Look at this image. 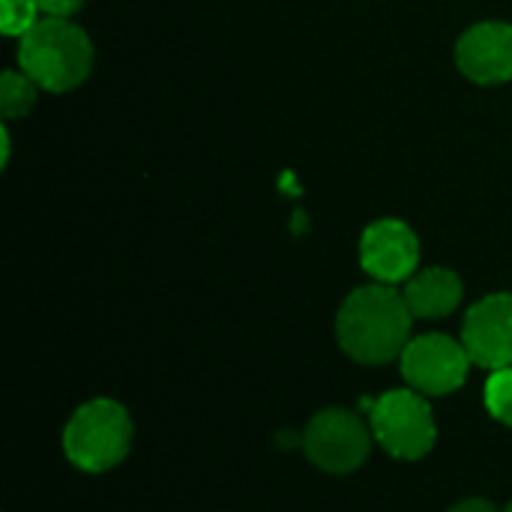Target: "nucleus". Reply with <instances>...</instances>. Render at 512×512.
I'll return each mask as SVG.
<instances>
[{"label": "nucleus", "instance_id": "7ed1b4c3", "mask_svg": "<svg viewBox=\"0 0 512 512\" xmlns=\"http://www.w3.org/2000/svg\"><path fill=\"white\" fill-rule=\"evenodd\" d=\"M132 447L129 411L114 399H93L81 405L63 429V453L84 474H105L117 468Z\"/></svg>", "mask_w": 512, "mask_h": 512}, {"label": "nucleus", "instance_id": "dca6fc26", "mask_svg": "<svg viewBox=\"0 0 512 512\" xmlns=\"http://www.w3.org/2000/svg\"><path fill=\"white\" fill-rule=\"evenodd\" d=\"M504 512H512V501H510V507H507V510H504Z\"/></svg>", "mask_w": 512, "mask_h": 512}, {"label": "nucleus", "instance_id": "2eb2a0df", "mask_svg": "<svg viewBox=\"0 0 512 512\" xmlns=\"http://www.w3.org/2000/svg\"><path fill=\"white\" fill-rule=\"evenodd\" d=\"M450 512H501L492 501H483V498H468L462 504H456Z\"/></svg>", "mask_w": 512, "mask_h": 512}, {"label": "nucleus", "instance_id": "f8f14e48", "mask_svg": "<svg viewBox=\"0 0 512 512\" xmlns=\"http://www.w3.org/2000/svg\"><path fill=\"white\" fill-rule=\"evenodd\" d=\"M486 408L498 423L512 426V366L489 375V381H486Z\"/></svg>", "mask_w": 512, "mask_h": 512}, {"label": "nucleus", "instance_id": "f03ea898", "mask_svg": "<svg viewBox=\"0 0 512 512\" xmlns=\"http://www.w3.org/2000/svg\"><path fill=\"white\" fill-rule=\"evenodd\" d=\"M18 69L27 72L39 90L69 93L81 87L93 69V42L69 18L42 15L18 39Z\"/></svg>", "mask_w": 512, "mask_h": 512}, {"label": "nucleus", "instance_id": "423d86ee", "mask_svg": "<svg viewBox=\"0 0 512 512\" xmlns=\"http://www.w3.org/2000/svg\"><path fill=\"white\" fill-rule=\"evenodd\" d=\"M402 378L411 390L423 396H447L465 387L474 360L468 357L462 339L444 333H426L408 342L399 357Z\"/></svg>", "mask_w": 512, "mask_h": 512}, {"label": "nucleus", "instance_id": "9b49d317", "mask_svg": "<svg viewBox=\"0 0 512 512\" xmlns=\"http://www.w3.org/2000/svg\"><path fill=\"white\" fill-rule=\"evenodd\" d=\"M39 99V84L21 72V69H6L0 75V111L6 120H18V117H27L33 111Z\"/></svg>", "mask_w": 512, "mask_h": 512}, {"label": "nucleus", "instance_id": "6e6552de", "mask_svg": "<svg viewBox=\"0 0 512 512\" xmlns=\"http://www.w3.org/2000/svg\"><path fill=\"white\" fill-rule=\"evenodd\" d=\"M462 345L474 366L489 372L512 366V294L498 291L474 303L462 324Z\"/></svg>", "mask_w": 512, "mask_h": 512}, {"label": "nucleus", "instance_id": "0eeeda50", "mask_svg": "<svg viewBox=\"0 0 512 512\" xmlns=\"http://www.w3.org/2000/svg\"><path fill=\"white\" fill-rule=\"evenodd\" d=\"M360 264L381 285H405L420 264V240L402 219H375L360 237Z\"/></svg>", "mask_w": 512, "mask_h": 512}, {"label": "nucleus", "instance_id": "ddd939ff", "mask_svg": "<svg viewBox=\"0 0 512 512\" xmlns=\"http://www.w3.org/2000/svg\"><path fill=\"white\" fill-rule=\"evenodd\" d=\"M3 3V33L6 36H24L39 18H42V12H39V3L36 0H0Z\"/></svg>", "mask_w": 512, "mask_h": 512}, {"label": "nucleus", "instance_id": "4468645a", "mask_svg": "<svg viewBox=\"0 0 512 512\" xmlns=\"http://www.w3.org/2000/svg\"><path fill=\"white\" fill-rule=\"evenodd\" d=\"M36 3H39V12L48 18H69L84 6V0H36Z\"/></svg>", "mask_w": 512, "mask_h": 512}, {"label": "nucleus", "instance_id": "f257e3e1", "mask_svg": "<svg viewBox=\"0 0 512 512\" xmlns=\"http://www.w3.org/2000/svg\"><path fill=\"white\" fill-rule=\"evenodd\" d=\"M411 321L414 315L402 291H396V285L372 282L354 288L339 306L336 339L351 360L381 366L402 357L411 342Z\"/></svg>", "mask_w": 512, "mask_h": 512}, {"label": "nucleus", "instance_id": "20e7f679", "mask_svg": "<svg viewBox=\"0 0 512 512\" xmlns=\"http://www.w3.org/2000/svg\"><path fill=\"white\" fill-rule=\"evenodd\" d=\"M369 426L375 441L402 462H417L423 459L435 441H438V426L435 414L426 402L423 393L417 390H390L369 402Z\"/></svg>", "mask_w": 512, "mask_h": 512}, {"label": "nucleus", "instance_id": "39448f33", "mask_svg": "<svg viewBox=\"0 0 512 512\" xmlns=\"http://www.w3.org/2000/svg\"><path fill=\"white\" fill-rule=\"evenodd\" d=\"M372 426L345 408H327L315 414L303 432V450L324 474H354L372 453Z\"/></svg>", "mask_w": 512, "mask_h": 512}, {"label": "nucleus", "instance_id": "1a4fd4ad", "mask_svg": "<svg viewBox=\"0 0 512 512\" xmlns=\"http://www.w3.org/2000/svg\"><path fill=\"white\" fill-rule=\"evenodd\" d=\"M459 72L480 84L495 87L512 81V24L507 21H477L456 42Z\"/></svg>", "mask_w": 512, "mask_h": 512}, {"label": "nucleus", "instance_id": "9d476101", "mask_svg": "<svg viewBox=\"0 0 512 512\" xmlns=\"http://www.w3.org/2000/svg\"><path fill=\"white\" fill-rule=\"evenodd\" d=\"M402 297L414 318H447L459 309L465 285L450 267H426L405 282Z\"/></svg>", "mask_w": 512, "mask_h": 512}]
</instances>
